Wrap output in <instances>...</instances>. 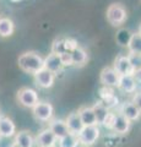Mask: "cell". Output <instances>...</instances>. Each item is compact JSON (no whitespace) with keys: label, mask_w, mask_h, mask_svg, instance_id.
<instances>
[{"label":"cell","mask_w":141,"mask_h":147,"mask_svg":"<svg viewBox=\"0 0 141 147\" xmlns=\"http://www.w3.org/2000/svg\"><path fill=\"white\" fill-rule=\"evenodd\" d=\"M15 31V24L11 18L0 16V37L1 38H7L11 37Z\"/></svg>","instance_id":"cell-19"},{"label":"cell","mask_w":141,"mask_h":147,"mask_svg":"<svg viewBox=\"0 0 141 147\" xmlns=\"http://www.w3.org/2000/svg\"><path fill=\"white\" fill-rule=\"evenodd\" d=\"M128 50L129 53H135V54H141V34L139 32L133 33L131 39L128 44Z\"/></svg>","instance_id":"cell-24"},{"label":"cell","mask_w":141,"mask_h":147,"mask_svg":"<svg viewBox=\"0 0 141 147\" xmlns=\"http://www.w3.org/2000/svg\"><path fill=\"white\" fill-rule=\"evenodd\" d=\"M10 1H12V3H20V1H22V0H10Z\"/></svg>","instance_id":"cell-34"},{"label":"cell","mask_w":141,"mask_h":147,"mask_svg":"<svg viewBox=\"0 0 141 147\" xmlns=\"http://www.w3.org/2000/svg\"><path fill=\"white\" fill-rule=\"evenodd\" d=\"M48 127L51 129L53 131V134L58 137V140L70 132L69 127L66 125V121L63 120V119H52V120L48 123Z\"/></svg>","instance_id":"cell-15"},{"label":"cell","mask_w":141,"mask_h":147,"mask_svg":"<svg viewBox=\"0 0 141 147\" xmlns=\"http://www.w3.org/2000/svg\"><path fill=\"white\" fill-rule=\"evenodd\" d=\"M138 32H139V33L141 34V24H140V27H139V31H138Z\"/></svg>","instance_id":"cell-35"},{"label":"cell","mask_w":141,"mask_h":147,"mask_svg":"<svg viewBox=\"0 0 141 147\" xmlns=\"http://www.w3.org/2000/svg\"><path fill=\"white\" fill-rule=\"evenodd\" d=\"M58 142V137L53 134V131L49 127L44 129L39 132L36 137V145L38 147H48V146H55Z\"/></svg>","instance_id":"cell-10"},{"label":"cell","mask_w":141,"mask_h":147,"mask_svg":"<svg viewBox=\"0 0 141 147\" xmlns=\"http://www.w3.org/2000/svg\"><path fill=\"white\" fill-rule=\"evenodd\" d=\"M48 147H58V146H57V145H55V146H48Z\"/></svg>","instance_id":"cell-36"},{"label":"cell","mask_w":141,"mask_h":147,"mask_svg":"<svg viewBox=\"0 0 141 147\" xmlns=\"http://www.w3.org/2000/svg\"><path fill=\"white\" fill-rule=\"evenodd\" d=\"M99 135H101V130H99L98 125H87L84 126L82 130L77 134V137L81 144L91 147L97 142Z\"/></svg>","instance_id":"cell-3"},{"label":"cell","mask_w":141,"mask_h":147,"mask_svg":"<svg viewBox=\"0 0 141 147\" xmlns=\"http://www.w3.org/2000/svg\"><path fill=\"white\" fill-rule=\"evenodd\" d=\"M9 147H20V146H19V145H17V144H16V142H12V144H11L10 146H9Z\"/></svg>","instance_id":"cell-33"},{"label":"cell","mask_w":141,"mask_h":147,"mask_svg":"<svg viewBox=\"0 0 141 147\" xmlns=\"http://www.w3.org/2000/svg\"><path fill=\"white\" fill-rule=\"evenodd\" d=\"M44 67L48 69L49 71L54 72L57 75L58 72H60L63 69H64V65H63V60L60 54L53 53L51 52V54H48L47 57L44 58Z\"/></svg>","instance_id":"cell-9"},{"label":"cell","mask_w":141,"mask_h":147,"mask_svg":"<svg viewBox=\"0 0 141 147\" xmlns=\"http://www.w3.org/2000/svg\"><path fill=\"white\" fill-rule=\"evenodd\" d=\"M130 126H131V120H129L125 115H123L120 112L115 113L114 125H113V129H112L115 134H119V135L126 134L130 130Z\"/></svg>","instance_id":"cell-13"},{"label":"cell","mask_w":141,"mask_h":147,"mask_svg":"<svg viewBox=\"0 0 141 147\" xmlns=\"http://www.w3.org/2000/svg\"><path fill=\"white\" fill-rule=\"evenodd\" d=\"M99 102H101L106 108H108L109 110H112V109H114L115 107L119 105V98L117 97L114 91H113V92H111V93H108V94H106V96H103V97L99 98Z\"/></svg>","instance_id":"cell-22"},{"label":"cell","mask_w":141,"mask_h":147,"mask_svg":"<svg viewBox=\"0 0 141 147\" xmlns=\"http://www.w3.org/2000/svg\"><path fill=\"white\" fill-rule=\"evenodd\" d=\"M119 80H120V75L113 66L103 67L101 74H99V82L102 84V86H108L115 88V87H118Z\"/></svg>","instance_id":"cell-6"},{"label":"cell","mask_w":141,"mask_h":147,"mask_svg":"<svg viewBox=\"0 0 141 147\" xmlns=\"http://www.w3.org/2000/svg\"><path fill=\"white\" fill-rule=\"evenodd\" d=\"M65 121H66V125H67V127H69L70 132H74V134H76V135L79 134L85 126L82 120H81V117H80L79 112L70 113L69 115L66 117Z\"/></svg>","instance_id":"cell-16"},{"label":"cell","mask_w":141,"mask_h":147,"mask_svg":"<svg viewBox=\"0 0 141 147\" xmlns=\"http://www.w3.org/2000/svg\"><path fill=\"white\" fill-rule=\"evenodd\" d=\"M117 88L124 93H135L138 90V82H136L134 75H123L120 76Z\"/></svg>","instance_id":"cell-12"},{"label":"cell","mask_w":141,"mask_h":147,"mask_svg":"<svg viewBox=\"0 0 141 147\" xmlns=\"http://www.w3.org/2000/svg\"><path fill=\"white\" fill-rule=\"evenodd\" d=\"M129 59L131 64H133V66L136 70H141V54H135V53H129Z\"/></svg>","instance_id":"cell-27"},{"label":"cell","mask_w":141,"mask_h":147,"mask_svg":"<svg viewBox=\"0 0 141 147\" xmlns=\"http://www.w3.org/2000/svg\"><path fill=\"white\" fill-rule=\"evenodd\" d=\"M17 64L24 72L34 75L44 67V58L36 52H25L17 59Z\"/></svg>","instance_id":"cell-1"},{"label":"cell","mask_w":141,"mask_h":147,"mask_svg":"<svg viewBox=\"0 0 141 147\" xmlns=\"http://www.w3.org/2000/svg\"><path fill=\"white\" fill-rule=\"evenodd\" d=\"M114 120H115V113L109 112V113H108V115H107V118L104 119V121H103V124H102V126H103V127H106V129H108V130H112V129H113V125H114Z\"/></svg>","instance_id":"cell-28"},{"label":"cell","mask_w":141,"mask_h":147,"mask_svg":"<svg viewBox=\"0 0 141 147\" xmlns=\"http://www.w3.org/2000/svg\"><path fill=\"white\" fill-rule=\"evenodd\" d=\"M131 36H133V33L129 31V30H125V28H121L118 31L117 33V42L118 44L123 45V47H128V44L130 42L131 39Z\"/></svg>","instance_id":"cell-25"},{"label":"cell","mask_w":141,"mask_h":147,"mask_svg":"<svg viewBox=\"0 0 141 147\" xmlns=\"http://www.w3.org/2000/svg\"><path fill=\"white\" fill-rule=\"evenodd\" d=\"M0 135L4 139L15 137L16 135V125L15 123L6 115H0Z\"/></svg>","instance_id":"cell-11"},{"label":"cell","mask_w":141,"mask_h":147,"mask_svg":"<svg viewBox=\"0 0 141 147\" xmlns=\"http://www.w3.org/2000/svg\"><path fill=\"white\" fill-rule=\"evenodd\" d=\"M13 142H16L20 147H34L36 145V137L27 130H22L16 132Z\"/></svg>","instance_id":"cell-17"},{"label":"cell","mask_w":141,"mask_h":147,"mask_svg":"<svg viewBox=\"0 0 141 147\" xmlns=\"http://www.w3.org/2000/svg\"><path fill=\"white\" fill-rule=\"evenodd\" d=\"M133 102L135 103V105L141 110V92H138L135 96H134V99Z\"/></svg>","instance_id":"cell-30"},{"label":"cell","mask_w":141,"mask_h":147,"mask_svg":"<svg viewBox=\"0 0 141 147\" xmlns=\"http://www.w3.org/2000/svg\"><path fill=\"white\" fill-rule=\"evenodd\" d=\"M113 67L118 71L120 76L123 75H134L135 74V69L131 64L129 55H118L114 59L113 63Z\"/></svg>","instance_id":"cell-8"},{"label":"cell","mask_w":141,"mask_h":147,"mask_svg":"<svg viewBox=\"0 0 141 147\" xmlns=\"http://www.w3.org/2000/svg\"><path fill=\"white\" fill-rule=\"evenodd\" d=\"M107 21L112 26H119L121 24H124L126 20V10L121 4L114 3L112 5H109L107 9Z\"/></svg>","instance_id":"cell-2"},{"label":"cell","mask_w":141,"mask_h":147,"mask_svg":"<svg viewBox=\"0 0 141 147\" xmlns=\"http://www.w3.org/2000/svg\"><path fill=\"white\" fill-rule=\"evenodd\" d=\"M61 57V60H63V65L64 67H70V66H74V63H72V55L70 52H65L60 54Z\"/></svg>","instance_id":"cell-29"},{"label":"cell","mask_w":141,"mask_h":147,"mask_svg":"<svg viewBox=\"0 0 141 147\" xmlns=\"http://www.w3.org/2000/svg\"><path fill=\"white\" fill-rule=\"evenodd\" d=\"M79 144V137L74 132H69L58 140V147H75Z\"/></svg>","instance_id":"cell-23"},{"label":"cell","mask_w":141,"mask_h":147,"mask_svg":"<svg viewBox=\"0 0 141 147\" xmlns=\"http://www.w3.org/2000/svg\"><path fill=\"white\" fill-rule=\"evenodd\" d=\"M65 40H66V38H64V37H60V38L54 39V42L52 44V52L57 53V54H63V53L67 52Z\"/></svg>","instance_id":"cell-26"},{"label":"cell","mask_w":141,"mask_h":147,"mask_svg":"<svg viewBox=\"0 0 141 147\" xmlns=\"http://www.w3.org/2000/svg\"><path fill=\"white\" fill-rule=\"evenodd\" d=\"M134 77H135L136 82H138V86H139V84H141V70H136L134 74Z\"/></svg>","instance_id":"cell-31"},{"label":"cell","mask_w":141,"mask_h":147,"mask_svg":"<svg viewBox=\"0 0 141 147\" xmlns=\"http://www.w3.org/2000/svg\"><path fill=\"white\" fill-rule=\"evenodd\" d=\"M0 139H1V135H0Z\"/></svg>","instance_id":"cell-37"},{"label":"cell","mask_w":141,"mask_h":147,"mask_svg":"<svg viewBox=\"0 0 141 147\" xmlns=\"http://www.w3.org/2000/svg\"><path fill=\"white\" fill-rule=\"evenodd\" d=\"M77 112H79L80 117H81V120H82L85 126H87V125H98L96 114H94L92 107L84 105V107H80Z\"/></svg>","instance_id":"cell-18"},{"label":"cell","mask_w":141,"mask_h":147,"mask_svg":"<svg viewBox=\"0 0 141 147\" xmlns=\"http://www.w3.org/2000/svg\"><path fill=\"white\" fill-rule=\"evenodd\" d=\"M32 114L37 120L43 121V123H49L53 119L54 108L48 102H38L32 108Z\"/></svg>","instance_id":"cell-5"},{"label":"cell","mask_w":141,"mask_h":147,"mask_svg":"<svg viewBox=\"0 0 141 147\" xmlns=\"http://www.w3.org/2000/svg\"><path fill=\"white\" fill-rule=\"evenodd\" d=\"M119 112L131 121L139 120L141 117V110L136 107L134 102H124L120 105Z\"/></svg>","instance_id":"cell-14"},{"label":"cell","mask_w":141,"mask_h":147,"mask_svg":"<svg viewBox=\"0 0 141 147\" xmlns=\"http://www.w3.org/2000/svg\"><path fill=\"white\" fill-rule=\"evenodd\" d=\"M17 100H19V103L22 107L32 109L39 102V98H38V93L33 88L22 87L17 92Z\"/></svg>","instance_id":"cell-4"},{"label":"cell","mask_w":141,"mask_h":147,"mask_svg":"<svg viewBox=\"0 0 141 147\" xmlns=\"http://www.w3.org/2000/svg\"><path fill=\"white\" fill-rule=\"evenodd\" d=\"M33 77H34L36 85L44 90H48V88H51V87H53L54 81H55V74L49 71L48 69H45V67H43L42 70H39L38 72H36Z\"/></svg>","instance_id":"cell-7"},{"label":"cell","mask_w":141,"mask_h":147,"mask_svg":"<svg viewBox=\"0 0 141 147\" xmlns=\"http://www.w3.org/2000/svg\"><path fill=\"white\" fill-rule=\"evenodd\" d=\"M92 108H93V112L94 114H96V118H97V123H98V125H102L103 121H104V119L107 118L108 115V113L111 112L108 108H106L104 105L99 102H96L93 105H92Z\"/></svg>","instance_id":"cell-21"},{"label":"cell","mask_w":141,"mask_h":147,"mask_svg":"<svg viewBox=\"0 0 141 147\" xmlns=\"http://www.w3.org/2000/svg\"><path fill=\"white\" fill-rule=\"evenodd\" d=\"M71 55H72V63H74V66H84L85 64L88 61L87 52L81 47H77L75 50H72Z\"/></svg>","instance_id":"cell-20"},{"label":"cell","mask_w":141,"mask_h":147,"mask_svg":"<svg viewBox=\"0 0 141 147\" xmlns=\"http://www.w3.org/2000/svg\"><path fill=\"white\" fill-rule=\"evenodd\" d=\"M75 147H88V146H86V145H84V144H81V142L79 141V144H77Z\"/></svg>","instance_id":"cell-32"}]
</instances>
